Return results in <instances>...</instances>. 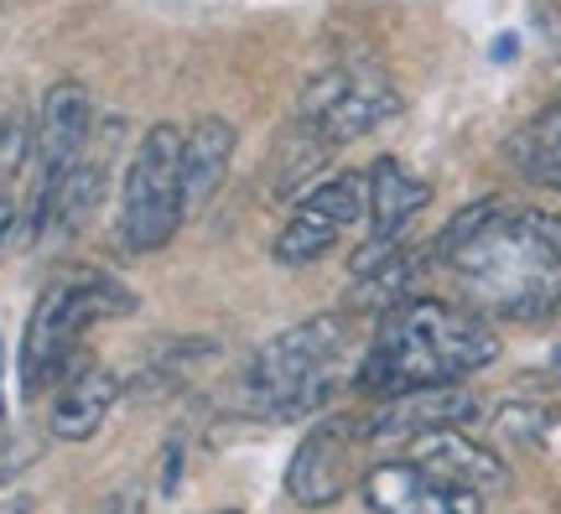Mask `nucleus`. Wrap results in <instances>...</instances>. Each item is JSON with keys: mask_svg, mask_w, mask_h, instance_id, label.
<instances>
[{"mask_svg": "<svg viewBox=\"0 0 561 514\" xmlns=\"http://www.w3.org/2000/svg\"><path fill=\"white\" fill-rule=\"evenodd\" d=\"M5 468H11V457H5V447H0V478H5Z\"/></svg>", "mask_w": 561, "mask_h": 514, "instance_id": "obj_21", "label": "nucleus"}, {"mask_svg": "<svg viewBox=\"0 0 561 514\" xmlns=\"http://www.w3.org/2000/svg\"><path fill=\"white\" fill-rule=\"evenodd\" d=\"M557 358H561V354H557Z\"/></svg>", "mask_w": 561, "mask_h": 514, "instance_id": "obj_24", "label": "nucleus"}, {"mask_svg": "<svg viewBox=\"0 0 561 514\" xmlns=\"http://www.w3.org/2000/svg\"><path fill=\"white\" fill-rule=\"evenodd\" d=\"M364 203H369L364 172H339L328 182H312L297 198V214L286 218V229L271 244L276 265H312V260H322L339 244L343 229L364 214Z\"/></svg>", "mask_w": 561, "mask_h": 514, "instance_id": "obj_7", "label": "nucleus"}, {"mask_svg": "<svg viewBox=\"0 0 561 514\" xmlns=\"http://www.w3.org/2000/svg\"><path fill=\"white\" fill-rule=\"evenodd\" d=\"M479 415V400L462 385H426V390H396L380 396L359 415L364 447H411L432 432H458L462 421Z\"/></svg>", "mask_w": 561, "mask_h": 514, "instance_id": "obj_8", "label": "nucleus"}, {"mask_svg": "<svg viewBox=\"0 0 561 514\" xmlns=\"http://www.w3.org/2000/svg\"><path fill=\"white\" fill-rule=\"evenodd\" d=\"M364 182H369V203H364V214H369V239H364L359 255L348 260V276L354 281L375 276L380 265H390V260L401 255L411 218L432 203V187H426L416 172H405L401 161H390V157L375 161V167L364 172Z\"/></svg>", "mask_w": 561, "mask_h": 514, "instance_id": "obj_9", "label": "nucleus"}, {"mask_svg": "<svg viewBox=\"0 0 561 514\" xmlns=\"http://www.w3.org/2000/svg\"><path fill=\"white\" fill-rule=\"evenodd\" d=\"M224 514H240V510H224Z\"/></svg>", "mask_w": 561, "mask_h": 514, "instance_id": "obj_23", "label": "nucleus"}, {"mask_svg": "<svg viewBox=\"0 0 561 514\" xmlns=\"http://www.w3.org/2000/svg\"><path fill=\"white\" fill-rule=\"evenodd\" d=\"M504 157L515 172H525L530 182L561 187V104L541 110L536 119H525L515 136L504 140Z\"/></svg>", "mask_w": 561, "mask_h": 514, "instance_id": "obj_16", "label": "nucleus"}, {"mask_svg": "<svg viewBox=\"0 0 561 514\" xmlns=\"http://www.w3.org/2000/svg\"><path fill=\"white\" fill-rule=\"evenodd\" d=\"M0 514H26V504H11V510H0Z\"/></svg>", "mask_w": 561, "mask_h": 514, "instance_id": "obj_22", "label": "nucleus"}, {"mask_svg": "<svg viewBox=\"0 0 561 514\" xmlns=\"http://www.w3.org/2000/svg\"><path fill=\"white\" fill-rule=\"evenodd\" d=\"M32 157H37V119L26 110H5L0 115V198L11 193V182L26 172Z\"/></svg>", "mask_w": 561, "mask_h": 514, "instance_id": "obj_17", "label": "nucleus"}, {"mask_svg": "<svg viewBox=\"0 0 561 514\" xmlns=\"http://www.w3.org/2000/svg\"><path fill=\"white\" fill-rule=\"evenodd\" d=\"M421 473L442 478V483H458V489H473V494H489V489H504L510 483V468L500 462L494 447L483 442H468L462 432H432L411 442V457Z\"/></svg>", "mask_w": 561, "mask_h": 514, "instance_id": "obj_13", "label": "nucleus"}, {"mask_svg": "<svg viewBox=\"0 0 561 514\" xmlns=\"http://www.w3.org/2000/svg\"><path fill=\"white\" fill-rule=\"evenodd\" d=\"M5 235H11V203L0 198V244H5Z\"/></svg>", "mask_w": 561, "mask_h": 514, "instance_id": "obj_20", "label": "nucleus"}, {"mask_svg": "<svg viewBox=\"0 0 561 514\" xmlns=\"http://www.w3.org/2000/svg\"><path fill=\"white\" fill-rule=\"evenodd\" d=\"M0 421H5V343H0Z\"/></svg>", "mask_w": 561, "mask_h": 514, "instance_id": "obj_19", "label": "nucleus"}, {"mask_svg": "<svg viewBox=\"0 0 561 514\" xmlns=\"http://www.w3.org/2000/svg\"><path fill=\"white\" fill-rule=\"evenodd\" d=\"M432 255L453 271L473 317H561V214L473 203L442 229Z\"/></svg>", "mask_w": 561, "mask_h": 514, "instance_id": "obj_1", "label": "nucleus"}, {"mask_svg": "<svg viewBox=\"0 0 561 514\" xmlns=\"http://www.w3.org/2000/svg\"><path fill=\"white\" fill-rule=\"evenodd\" d=\"M89 130H94V100H89V89L73 83V79L53 83V89H47V100H42V110H37V167H42V182H37V203H32V214L58 193V182L83 161V151H89Z\"/></svg>", "mask_w": 561, "mask_h": 514, "instance_id": "obj_11", "label": "nucleus"}, {"mask_svg": "<svg viewBox=\"0 0 561 514\" xmlns=\"http://www.w3.org/2000/svg\"><path fill=\"white\" fill-rule=\"evenodd\" d=\"M229 161H234V125L219 115H203L182 136V203H187V214H198V208L214 203Z\"/></svg>", "mask_w": 561, "mask_h": 514, "instance_id": "obj_15", "label": "nucleus"}, {"mask_svg": "<svg viewBox=\"0 0 561 514\" xmlns=\"http://www.w3.org/2000/svg\"><path fill=\"white\" fill-rule=\"evenodd\" d=\"M121 396V379L110 375L104 364H79L68 369L53 396V411H47V432L58 442H89V436L104 426V415Z\"/></svg>", "mask_w": 561, "mask_h": 514, "instance_id": "obj_14", "label": "nucleus"}, {"mask_svg": "<svg viewBox=\"0 0 561 514\" xmlns=\"http://www.w3.org/2000/svg\"><path fill=\"white\" fill-rule=\"evenodd\" d=\"M130 307H136V297L104 271H73V276L53 281L26 317V333H21V390L42 396L53 379L68 375L79 338L100 317H125Z\"/></svg>", "mask_w": 561, "mask_h": 514, "instance_id": "obj_4", "label": "nucleus"}, {"mask_svg": "<svg viewBox=\"0 0 561 514\" xmlns=\"http://www.w3.org/2000/svg\"><path fill=\"white\" fill-rule=\"evenodd\" d=\"M100 514H140V489H121L100 504Z\"/></svg>", "mask_w": 561, "mask_h": 514, "instance_id": "obj_18", "label": "nucleus"}, {"mask_svg": "<svg viewBox=\"0 0 561 514\" xmlns=\"http://www.w3.org/2000/svg\"><path fill=\"white\" fill-rule=\"evenodd\" d=\"M396 115H401V94L375 62H339V68H322L301 89L297 130L307 140H318L322 151H333V146H348V140L380 130Z\"/></svg>", "mask_w": 561, "mask_h": 514, "instance_id": "obj_6", "label": "nucleus"}, {"mask_svg": "<svg viewBox=\"0 0 561 514\" xmlns=\"http://www.w3.org/2000/svg\"><path fill=\"white\" fill-rule=\"evenodd\" d=\"M359 494L375 514H483V494L421 473L416 462H405V457L369 468Z\"/></svg>", "mask_w": 561, "mask_h": 514, "instance_id": "obj_12", "label": "nucleus"}, {"mask_svg": "<svg viewBox=\"0 0 561 514\" xmlns=\"http://www.w3.org/2000/svg\"><path fill=\"white\" fill-rule=\"evenodd\" d=\"M359 421L354 415H328L297 442L291 468H286V499L301 510H328L348 494L354 483V453H359Z\"/></svg>", "mask_w": 561, "mask_h": 514, "instance_id": "obj_10", "label": "nucleus"}, {"mask_svg": "<svg viewBox=\"0 0 561 514\" xmlns=\"http://www.w3.org/2000/svg\"><path fill=\"white\" fill-rule=\"evenodd\" d=\"M182 218H187V203H182V130L178 125H151L140 136L130 167H125L121 250L151 255L178 235Z\"/></svg>", "mask_w": 561, "mask_h": 514, "instance_id": "obj_5", "label": "nucleus"}, {"mask_svg": "<svg viewBox=\"0 0 561 514\" xmlns=\"http://www.w3.org/2000/svg\"><path fill=\"white\" fill-rule=\"evenodd\" d=\"M343 354H348V322L343 317H301L291 328H280L244 364V411L261 415V421L318 415L339 390Z\"/></svg>", "mask_w": 561, "mask_h": 514, "instance_id": "obj_3", "label": "nucleus"}, {"mask_svg": "<svg viewBox=\"0 0 561 514\" xmlns=\"http://www.w3.org/2000/svg\"><path fill=\"white\" fill-rule=\"evenodd\" d=\"M500 358V333L483 317L447 307L432 297L396 301L380 312L375 343L359 358V390L396 396V390H426V385H462Z\"/></svg>", "mask_w": 561, "mask_h": 514, "instance_id": "obj_2", "label": "nucleus"}]
</instances>
